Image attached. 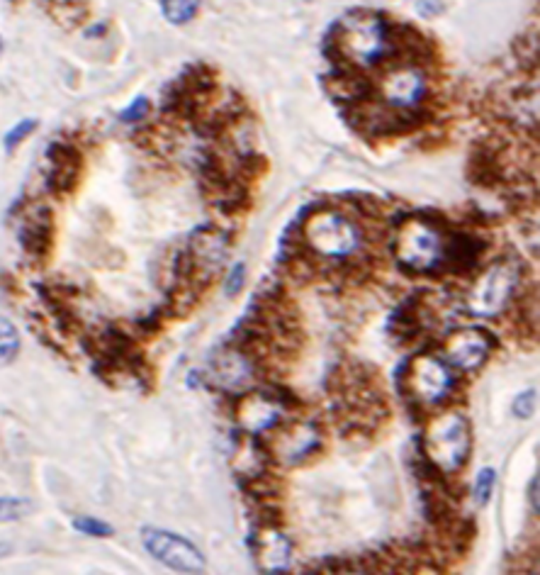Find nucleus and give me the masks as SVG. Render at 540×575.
<instances>
[{"mask_svg": "<svg viewBox=\"0 0 540 575\" xmlns=\"http://www.w3.org/2000/svg\"><path fill=\"white\" fill-rule=\"evenodd\" d=\"M419 454L448 478L461 473L472 456V424L468 415L455 408L431 412L422 431Z\"/></svg>", "mask_w": 540, "mask_h": 575, "instance_id": "f257e3e1", "label": "nucleus"}, {"mask_svg": "<svg viewBox=\"0 0 540 575\" xmlns=\"http://www.w3.org/2000/svg\"><path fill=\"white\" fill-rule=\"evenodd\" d=\"M392 251L397 264L414 273H433L448 261V241L436 224L412 217L397 227Z\"/></svg>", "mask_w": 540, "mask_h": 575, "instance_id": "f03ea898", "label": "nucleus"}, {"mask_svg": "<svg viewBox=\"0 0 540 575\" xmlns=\"http://www.w3.org/2000/svg\"><path fill=\"white\" fill-rule=\"evenodd\" d=\"M455 373L436 353H419L409 361L402 378V392L412 405L433 412L448 408L445 402L453 398Z\"/></svg>", "mask_w": 540, "mask_h": 575, "instance_id": "7ed1b4c3", "label": "nucleus"}, {"mask_svg": "<svg viewBox=\"0 0 540 575\" xmlns=\"http://www.w3.org/2000/svg\"><path fill=\"white\" fill-rule=\"evenodd\" d=\"M307 247L329 261H346L363 247V232L341 210H319L304 222Z\"/></svg>", "mask_w": 540, "mask_h": 575, "instance_id": "20e7f679", "label": "nucleus"}, {"mask_svg": "<svg viewBox=\"0 0 540 575\" xmlns=\"http://www.w3.org/2000/svg\"><path fill=\"white\" fill-rule=\"evenodd\" d=\"M387 24L375 13H349L336 27V47L346 61L368 69L387 52Z\"/></svg>", "mask_w": 540, "mask_h": 575, "instance_id": "39448f33", "label": "nucleus"}, {"mask_svg": "<svg viewBox=\"0 0 540 575\" xmlns=\"http://www.w3.org/2000/svg\"><path fill=\"white\" fill-rule=\"evenodd\" d=\"M521 286V269L511 259H497L470 286L465 307L477 317H497L507 310Z\"/></svg>", "mask_w": 540, "mask_h": 575, "instance_id": "423d86ee", "label": "nucleus"}, {"mask_svg": "<svg viewBox=\"0 0 540 575\" xmlns=\"http://www.w3.org/2000/svg\"><path fill=\"white\" fill-rule=\"evenodd\" d=\"M268 437L265 451H268L270 461H280L283 466L307 464L310 458L319 454V448L324 444L319 422L300 419V417L285 419L278 429L270 431Z\"/></svg>", "mask_w": 540, "mask_h": 575, "instance_id": "0eeeda50", "label": "nucleus"}, {"mask_svg": "<svg viewBox=\"0 0 540 575\" xmlns=\"http://www.w3.org/2000/svg\"><path fill=\"white\" fill-rule=\"evenodd\" d=\"M142 543L146 553L161 566L171 568L183 575H205L207 556L183 534H175L171 529L144 527Z\"/></svg>", "mask_w": 540, "mask_h": 575, "instance_id": "6e6552de", "label": "nucleus"}, {"mask_svg": "<svg viewBox=\"0 0 540 575\" xmlns=\"http://www.w3.org/2000/svg\"><path fill=\"white\" fill-rule=\"evenodd\" d=\"M293 408L294 405H290L285 395H280L278 391L251 388V391L238 395L237 419L251 437L263 439V437H268L270 431L278 429L285 419H290Z\"/></svg>", "mask_w": 540, "mask_h": 575, "instance_id": "1a4fd4ad", "label": "nucleus"}, {"mask_svg": "<svg viewBox=\"0 0 540 575\" xmlns=\"http://www.w3.org/2000/svg\"><path fill=\"white\" fill-rule=\"evenodd\" d=\"M229 240L217 227H202L191 237L188 251H185V273L200 283H209L227 261Z\"/></svg>", "mask_w": 540, "mask_h": 575, "instance_id": "9d476101", "label": "nucleus"}, {"mask_svg": "<svg viewBox=\"0 0 540 575\" xmlns=\"http://www.w3.org/2000/svg\"><path fill=\"white\" fill-rule=\"evenodd\" d=\"M494 352V336L482 327H461L445 339V363L458 371H477Z\"/></svg>", "mask_w": 540, "mask_h": 575, "instance_id": "9b49d317", "label": "nucleus"}, {"mask_svg": "<svg viewBox=\"0 0 540 575\" xmlns=\"http://www.w3.org/2000/svg\"><path fill=\"white\" fill-rule=\"evenodd\" d=\"M254 556L265 575H290L294 561V543L280 529V524H258Z\"/></svg>", "mask_w": 540, "mask_h": 575, "instance_id": "f8f14e48", "label": "nucleus"}, {"mask_svg": "<svg viewBox=\"0 0 540 575\" xmlns=\"http://www.w3.org/2000/svg\"><path fill=\"white\" fill-rule=\"evenodd\" d=\"M380 96L392 110H414L426 96V79L414 66L389 69L380 80Z\"/></svg>", "mask_w": 540, "mask_h": 575, "instance_id": "ddd939ff", "label": "nucleus"}, {"mask_svg": "<svg viewBox=\"0 0 540 575\" xmlns=\"http://www.w3.org/2000/svg\"><path fill=\"white\" fill-rule=\"evenodd\" d=\"M212 378L224 391L241 395L254 388V381L258 378V363L247 349L231 346L217 353V359L212 361Z\"/></svg>", "mask_w": 540, "mask_h": 575, "instance_id": "4468645a", "label": "nucleus"}, {"mask_svg": "<svg viewBox=\"0 0 540 575\" xmlns=\"http://www.w3.org/2000/svg\"><path fill=\"white\" fill-rule=\"evenodd\" d=\"M20 332L13 322L0 315V368L10 366L20 356Z\"/></svg>", "mask_w": 540, "mask_h": 575, "instance_id": "2eb2a0df", "label": "nucleus"}, {"mask_svg": "<svg viewBox=\"0 0 540 575\" xmlns=\"http://www.w3.org/2000/svg\"><path fill=\"white\" fill-rule=\"evenodd\" d=\"M49 241V220L44 217H33L23 227V244L27 251H42Z\"/></svg>", "mask_w": 540, "mask_h": 575, "instance_id": "dca6fc26", "label": "nucleus"}, {"mask_svg": "<svg viewBox=\"0 0 540 575\" xmlns=\"http://www.w3.org/2000/svg\"><path fill=\"white\" fill-rule=\"evenodd\" d=\"M200 3L202 0H161V10H163L168 23L185 24L195 17V13L200 10Z\"/></svg>", "mask_w": 540, "mask_h": 575, "instance_id": "f3484780", "label": "nucleus"}, {"mask_svg": "<svg viewBox=\"0 0 540 575\" xmlns=\"http://www.w3.org/2000/svg\"><path fill=\"white\" fill-rule=\"evenodd\" d=\"M33 510H34V504L30 503L27 497L0 495V524L24 520L27 514H33Z\"/></svg>", "mask_w": 540, "mask_h": 575, "instance_id": "a211bd4d", "label": "nucleus"}, {"mask_svg": "<svg viewBox=\"0 0 540 575\" xmlns=\"http://www.w3.org/2000/svg\"><path fill=\"white\" fill-rule=\"evenodd\" d=\"M73 529L80 532V534L93 536V539H107V536L115 534V527L110 522L100 520V517H90V514H80V517H73Z\"/></svg>", "mask_w": 540, "mask_h": 575, "instance_id": "6ab92c4d", "label": "nucleus"}, {"mask_svg": "<svg viewBox=\"0 0 540 575\" xmlns=\"http://www.w3.org/2000/svg\"><path fill=\"white\" fill-rule=\"evenodd\" d=\"M494 485H497V471L494 468H482L477 473L475 483H472V497L479 507L492 500Z\"/></svg>", "mask_w": 540, "mask_h": 575, "instance_id": "aec40b11", "label": "nucleus"}, {"mask_svg": "<svg viewBox=\"0 0 540 575\" xmlns=\"http://www.w3.org/2000/svg\"><path fill=\"white\" fill-rule=\"evenodd\" d=\"M535 410V388H528V391L518 392L514 398V405H511V412L518 417V419H528Z\"/></svg>", "mask_w": 540, "mask_h": 575, "instance_id": "412c9836", "label": "nucleus"}, {"mask_svg": "<svg viewBox=\"0 0 540 575\" xmlns=\"http://www.w3.org/2000/svg\"><path fill=\"white\" fill-rule=\"evenodd\" d=\"M34 125H37V122H34V120L17 122L15 127L10 129L8 135H5V139H3V144H5V149H8V152H10V149H15L17 144L23 142L24 137H27V135H30V132H33Z\"/></svg>", "mask_w": 540, "mask_h": 575, "instance_id": "4be33fe9", "label": "nucleus"}, {"mask_svg": "<svg viewBox=\"0 0 540 575\" xmlns=\"http://www.w3.org/2000/svg\"><path fill=\"white\" fill-rule=\"evenodd\" d=\"M146 110H149V100L146 98H136L135 103L129 105L127 110L122 112L119 118L125 122H136V120H142L144 115H146Z\"/></svg>", "mask_w": 540, "mask_h": 575, "instance_id": "5701e85b", "label": "nucleus"}, {"mask_svg": "<svg viewBox=\"0 0 540 575\" xmlns=\"http://www.w3.org/2000/svg\"><path fill=\"white\" fill-rule=\"evenodd\" d=\"M244 278H247V266L238 264L231 269L229 278H227V296H237L241 286H244Z\"/></svg>", "mask_w": 540, "mask_h": 575, "instance_id": "b1692460", "label": "nucleus"}]
</instances>
